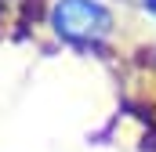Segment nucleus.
Wrapping results in <instances>:
<instances>
[{"mask_svg":"<svg viewBox=\"0 0 156 152\" xmlns=\"http://www.w3.org/2000/svg\"><path fill=\"white\" fill-rule=\"evenodd\" d=\"M51 26L58 29V36L76 40V43H94V40L109 36L113 18L98 0H58L51 11Z\"/></svg>","mask_w":156,"mask_h":152,"instance_id":"nucleus-1","label":"nucleus"}]
</instances>
